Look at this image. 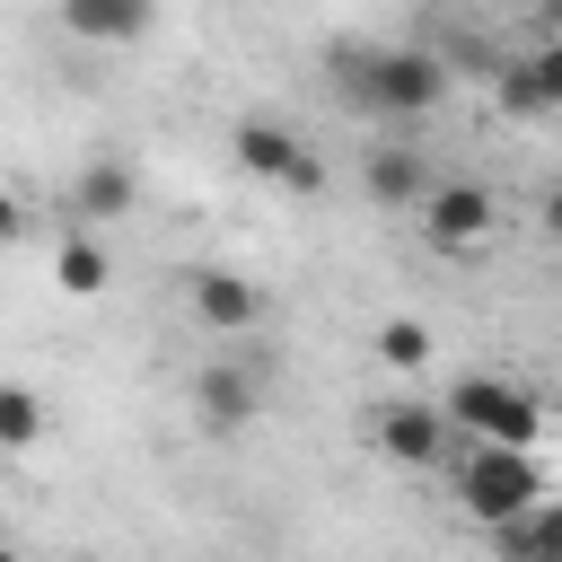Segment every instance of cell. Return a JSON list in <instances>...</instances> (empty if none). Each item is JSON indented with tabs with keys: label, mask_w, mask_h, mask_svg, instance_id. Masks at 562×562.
<instances>
[{
	"label": "cell",
	"mask_w": 562,
	"mask_h": 562,
	"mask_svg": "<svg viewBox=\"0 0 562 562\" xmlns=\"http://www.w3.org/2000/svg\"><path fill=\"white\" fill-rule=\"evenodd\" d=\"M342 97L369 114H430L448 97V61L422 44H360L342 53Z\"/></svg>",
	"instance_id": "obj_1"
},
{
	"label": "cell",
	"mask_w": 562,
	"mask_h": 562,
	"mask_svg": "<svg viewBox=\"0 0 562 562\" xmlns=\"http://www.w3.org/2000/svg\"><path fill=\"white\" fill-rule=\"evenodd\" d=\"M457 501L474 527H509L544 501V474H536V448H501V439H474L465 474H457Z\"/></svg>",
	"instance_id": "obj_2"
},
{
	"label": "cell",
	"mask_w": 562,
	"mask_h": 562,
	"mask_svg": "<svg viewBox=\"0 0 562 562\" xmlns=\"http://www.w3.org/2000/svg\"><path fill=\"white\" fill-rule=\"evenodd\" d=\"M448 422H457L465 439H501V448H536V430H544L536 395L509 386V378H457V386H448Z\"/></svg>",
	"instance_id": "obj_3"
},
{
	"label": "cell",
	"mask_w": 562,
	"mask_h": 562,
	"mask_svg": "<svg viewBox=\"0 0 562 562\" xmlns=\"http://www.w3.org/2000/svg\"><path fill=\"white\" fill-rule=\"evenodd\" d=\"M228 149H237V167H246V176H263V184H281V193H316V184H325V167L307 158V140H299L290 123L246 114V123L228 132Z\"/></svg>",
	"instance_id": "obj_4"
},
{
	"label": "cell",
	"mask_w": 562,
	"mask_h": 562,
	"mask_svg": "<svg viewBox=\"0 0 562 562\" xmlns=\"http://www.w3.org/2000/svg\"><path fill=\"white\" fill-rule=\"evenodd\" d=\"M492 193L483 184H430L422 193V237L439 246V255H474V246H492Z\"/></svg>",
	"instance_id": "obj_5"
},
{
	"label": "cell",
	"mask_w": 562,
	"mask_h": 562,
	"mask_svg": "<svg viewBox=\"0 0 562 562\" xmlns=\"http://www.w3.org/2000/svg\"><path fill=\"white\" fill-rule=\"evenodd\" d=\"M255 404H263V378L246 369V360H211L202 378H193V413H202V430H246L255 422Z\"/></svg>",
	"instance_id": "obj_6"
},
{
	"label": "cell",
	"mask_w": 562,
	"mask_h": 562,
	"mask_svg": "<svg viewBox=\"0 0 562 562\" xmlns=\"http://www.w3.org/2000/svg\"><path fill=\"white\" fill-rule=\"evenodd\" d=\"M448 404H378V448L395 457V465H439V448H448Z\"/></svg>",
	"instance_id": "obj_7"
},
{
	"label": "cell",
	"mask_w": 562,
	"mask_h": 562,
	"mask_svg": "<svg viewBox=\"0 0 562 562\" xmlns=\"http://www.w3.org/2000/svg\"><path fill=\"white\" fill-rule=\"evenodd\" d=\"M193 316H202L211 334H255L263 290H255L246 272H228V263H202V272H193Z\"/></svg>",
	"instance_id": "obj_8"
},
{
	"label": "cell",
	"mask_w": 562,
	"mask_h": 562,
	"mask_svg": "<svg viewBox=\"0 0 562 562\" xmlns=\"http://www.w3.org/2000/svg\"><path fill=\"white\" fill-rule=\"evenodd\" d=\"M132 202H140V176H132L123 158H97V167H79V176H70V220H79V228L123 220Z\"/></svg>",
	"instance_id": "obj_9"
},
{
	"label": "cell",
	"mask_w": 562,
	"mask_h": 562,
	"mask_svg": "<svg viewBox=\"0 0 562 562\" xmlns=\"http://www.w3.org/2000/svg\"><path fill=\"white\" fill-rule=\"evenodd\" d=\"M158 18V0H61V26L79 44H140Z\"/></svg>",
	"instance_id": "obj_10"
},
{
	"label": "cell",
	"mask_w": 562,
	"mask_h": 562,
	"mask_svg": "<svg viewBox=\"0 0 562 562\" xmlns=\"http://www.w3.org/2000/svg\"><path fill=\"white\" fill-rule=\"evenodd\" d=\"M360 176H369V202H386V211H422V193H430V176H422V149H413V140H378Z\"/></svg>",
	"instance_id": "obj_11"
},
{
	"label": "cell",
	"mask_w": 562,
	"mask_h": 562,
	"mask_svg": "<svg viewBox=\"0 0 562 562\" xmlns=\"http://www.w3.org/2000/svg\"><path fill=\"white\" fill-rule=\"evenodd\" d=\"M492 544H501V562H562V501H536L527 518L492 527Z\"/></svg>",
	"instance_id": "obj_12"
},
{
	"label": "cell",
	"mask_w": 562,
	"mask_h": 562,
	"mask_svg": "<svg viewBox=\"0 0 562 562\" xmlns=\"http://www.w3.org/2000/svg\"><path fill=\"white\" fill-rule=\"evenodd\" d=\"M53 272H61V290H70V299H97V290L114 281L105 246H97V237H88L79 220H70V228H61V246H53Z\"/></svg>",
	"instance_id": "obj_13"
},
{
	"label": "cell",
	"mask_w": 562,
	"mask_h": 562,
	"mask_svg": "<svg viewBox=\"0 0 562 562\" xmlns=\"http://www.w3.org/2000/svg\"><path fill=\"white\" fill-rule=\"evenodd\" d=\"M378 360H386V369H404V378H413V369H430V325L386 316V325H378Z\"/></svg>",
	"instance_id": "obj_14"
},
{
	"label": "cell",
	"mask_w": 562,
	"mask_h": 562,
	"mask_svg": "<svg viewBox=\"0 0 562 562\" xmlns=\"http://www.w3.org/2000/svg\"><path fill=\"white\" fill-rule=\"evenodd\" d=\"M0 439H9V448L44 439V395H35V386H0Z\"/></svg>",
	"instance_id": "obj_15"
},
{
	"label": "cell",
	"mask_w": 562,
	"mask_h": 562,
	"mask_svg": "<svg viewBox=\"0 0 562 562\" xmlns=\"http://www.w3.org/2000/svg\"><path fill=\"white\" fill-rule=\"evenodd\" d=\"M501 105H509V114H553V105H544V88H536V70H527V61H509V70H501Z\"/></svg>",
	"instance_id": "obj_16"
},
{
	"label": "cell",
	"mask_w": 562,
	"mask_h": 562,
	"mask_svg": "<svg viewBox=\"0 0 562 562\" xmlns=\"http://www.w3.org/2000/svg\"><path fill=\"white\" fill-rule=\"evenodd\" d=\"M527 70H536V88H544V105L562 114V35H553L544 53H527Z\"/></svg>",
	"instance_id": "obj_17"
},
{
	"label": "cell",
	"mask_w": 562,
	"mask_h": 562,
	"mask_svg": "<svg viewBox=\"0 0 562 562\" xmlns=\"http://www.w3.org/2000/svg\"><path fill=\"white\" fill-rule=\"evenodd\" d=\"M544 237H553V246H562V193H553V202H544Z\"/></svg>",
	"instance_id": "obj_18"
},
{
	"label": "cell",
	"mask_w": 562,
	"mask_h": 562,
	"mask_svg": "<svg viewBox=\"0 0 562 562\" xmlns=\"http://www.w3.org/2000/svg\"><path fill=\"white\" fill-rule=\"evenodd\" d=\"M553 35H562V0H553Z\"/></svg>",
	"instance_id": "obj_19"
}]
</instances>
